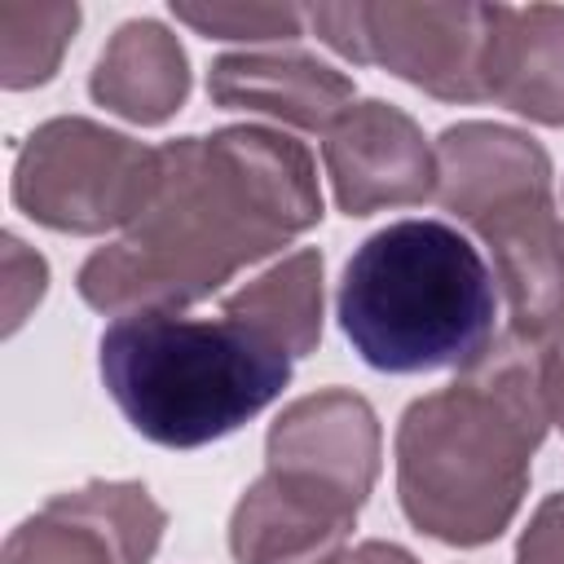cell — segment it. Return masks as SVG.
Here are the masks:
<instances>
[{"mask_svg": "<svg viewBox=\"0 0 564 564\" xmlns=\"http://www.w3.org/2000/svg\"><path fill=\"white\" fill-rule=\"evenodd\" d=\"M159 150L163 176L141 220L75 273L79 300L97 313H181L322 220L313 154L278 128L234 123Z\"/></svg>", "mask_w": 564, "mask_h": 564, "instance_id": "1", "label": "cell"}, {"mask_svg": "<svg viewBox=\"0 0 564 564\" xmlns=\"http://www.w3.org/2000/svg\"><path fill=\"white\" fill-rule=\"evenodd\" d=\"M551 414L538 348L494 344L454 383L405 405L397 423V498L405 520L445 546L498 542L524 494Z\"/></svg>", "mask_w": 564, "mask_h": 564, "instance_id": "2", "label": "cell"}, {"mask_svg": "<svg viewBox=\"0 0 564 564\" xmlns=\"http://www.w3.org/2000/svg\"><path fill=\"white\" fill-rule=\"evenodd\" d=\"M335 308L370 370H471L494 348L498 282L471 238L445 220L410 216L352 251Z\"/></svg>", "mask_w": 564, "mask_h": 564, "instance_id": "3", "label": "cell"}, {"mask_svg": "<svg viewBox=\"0 0 564 564\" xmlns=\"http://www.w3.org/2000/svg\"><path fill=\"white\" fill-rule=\"evenodd\" d=\"M97 370L119 414L154 445L198 449L282 397L291 357L220 317L145 308L115 317L97 339Z\"/></svg>", "mask_w": 564, "mask_h": 564, "instance_id": "4", "label": "cell"}, {"mask_svg": "<svg viewBox=\"0 0 564 564\" xmlns=\"http://www.w3.org/2000/svg\"><path fill=\"white\" fill-rule=\"evenodd\" d=\"M436 203L489 247L511 339L546 344L564 326V220L551 198V154L507 123H449L436 137Z\"/></svg>", "mask_w": 564, "mask_h": 564, "instance_id": "5", "label": "cell"}, {"mask_svg": "<svg viewBox=\"0 0 564 564\" xmlns=\"http://www.w3.org/2000/svg\"><path fill=\"white\" fill-rule=\"evenodd\" d=\"M159 176V145H141L84 115H57L18 145L13 203L44 229L93 238L137 225Z\"/></svg>", "mask_w": 564, "mask_h": 564, "instance_id": "6", "label": "cell"}, {"mask_svg": "<svg viewBox=\"0 0 564 564\" xmlns=\"http://www.w3.org/2000/svg\"><path fill=\"white\" fill-rule=\"evenodd\" d=\"M317 40L357 66H383L388 75L423 88L436 101H489L485 97V44L494 4H441V0H352L304 9Z\"/></svg>", "mask_w": 564, "mask_h": 564, "instance_id": "7", "label": "cell"}, {"mask_svg": "<svg viewBox=\"0 0 564 564\" xmlns=\"http://www.w3.org/2000/svg\"><path fill=\"white\" fill-rule=\"evenodd\" d=\"M167 511L141 480H88L9 529L0 564H150Z\"/></svg>", "mask_w": 564, "mask_h": 564, "instance_id": "8", "label": "cell"}, {"mask_svg": "<svg viewBox=\"0 0 564 564\" xmlns=\"http://www.w3.org/2000/svg\"><path fill=\"white\" fill-rule=\"evenodd\" d=\"M322 163L344 216L414 207L436 198V145L392 101H352L322 141Z\"/></svg>", "mask_w": 564, "mask_h": 564, "instance_id": "9", "label": "cell"}, {"mask_svg": "<svg viewBox=\"0 0 564 564\" xmlns=\"http://www.w3.org/2000/svg\"><path fill=\"white\" fill-rule=\"evenodd\" d=\"M379 414L352 388H322L295 397L264 436V467L304 476L366 507L379 480Z\"/></svg>", "mask_w": 564, "mask_h": 564, "instance_id": "10", "label": "cell"}, {"mask_svg": "<svg viewBox=\"0 0 564 564\" xmlns=\"http://www.w3.org/2000/svg\"><path fill=\"white\" fill-rule=\"evenodd\" d=\"M357 502L291 471L264 467L229 516L238 564H335L357 529Z\"/></svg>", "mask_w": 564, "mask_h": 564, "instance_id": "11", "label": "cell"}, {"mask_svg": "<svg viewBox=\"0 0 564 564\" xmlns=\"http://www.w3.org/2000/svg\"><path fill=\"white\" fill-rule=\"evenodd\" d=\"M207 97L220 110H251L304 132H322L352 106V75L304 48L225 53L207 70Z\"/></svg>", "mask_w": 564, "mask_h": 564, "instance_id": "12", "label": "cell"}, {"mask_svg": "<svg viewBox=\"0 0 564 564\" xmlns=\"http://www.w3.org/2000/svg\"><path fill=\"white\" fill-rule=\"evenodd\" d=\"M485 97L533 123L564 128L560 4H494L489 44H485Z\"/></svg>", "mask_w": 564, "mask_h": 564, "instance_id": "13", "label": "cell"}, {"mask_svg": "<svg viewBox=\"0 0 564 564\" xmlns=\"http://www.w3.org/2000/svg\"><path fill=\"white\" fill-rule=\"evenodd\" d=\"M88 93L110 115L141 128H159L189 97V57L163 22L132 18L101 48Z\"/></svg>", "mask_w": 564, "mask_h": 564, "instance_id": "14", "label": "cell"}, {"mask_svg": "<svg viewBox=\"0 0 564 564\" xmlns=\"http://www.w3.org/2000/svg\"><path fill=\"white\" fill-rule=\"evenodd\" d=\"M322 251L300 247L282 256L273 269H264L256 282L225 295L220 313L247 330H256L264 344L282 348L291 361L317 352L322 344Z\"/></svg>", "mask_w": 564, "mask_h": 564, "instance_id": "15", "label": "cell"}, {"mask_svg": "<svg viewBox=\"0 0 564 564\" xmlns=\"http://www.w3.org/2000/svg\"><path fill=\"white\" fill-rule=\"evenodd\" d=\"M75 31H79V4L0 0V84L9 93L48 84Z\"/></svg>", "mask_w": 564, "mask_h": 564, "instance_id": "16", "label": "cell"}, {"mask_svg": "<svg viewBox=\"0 0 564 564\" xmlns=\"http://www.w3.org/2000/svg\"><path fill=\"white\" fill-rule=\"evenodd\" d=\"M172 18L194 26L207 40H300L304 9L295 4H238V0H207V4H176Z\"/></svg>", "mask_w": 564, "mask_h": 564, "instance_id": "17", "label": "cell"}, {"mask_svg": "<svg viewBox=\"0 0 564 564\" xmlns=\"http://www.w3.org/2000/svg\"><path fill=\"white\" fill-rule=\"evenodd\" d=\"M48 291V264L18 234H4V335H13L26 313Z\"/></svg>", "mask_w": 564, "mask_h": 564, "instance_id": "18", "label": "cell"}, {"mask_svg": "<svg viewBox=\"0 0 564 564\" xmlns=\"http://www.w3.org/2000/svg\"><path fill=\"white\" fill-rule=\"evenodd\" d=\"M516 564H564V494H546L520 542H516Z\"/></svg>", "mask_w": 564, "mask_h": 564, "instance_id": "19", "label": "cell"}, {"mask_svg": "<svg viewBox=\"0 0 564 564\" xmlns=\"http://www.w3.org/2000/svg\"><path fill=\"white\" fill-rule=\"evenodd\" d=\"M533 348H538V379H542L546 414L564 432V326L546 344H533Z\"/></svg>", "mask_w": 564, "mask_h": 564, "instance_id": "20", "label": "cell"}, {"mask_svg": "<svg viewBox=\"0 0 564 564\" xmlns=\"http://www.w3.org/2000/svg\"><path fill=\"white\" fill-rule=\"evenodd\" d=\"M335 564H419L405 546H397V542H379V538H370V542H357L352 551H344Z\"/></svg>", "mask_w": 564, "mask_h": 564, "instance_id": "21", "label": "cell"}]
</instances>
